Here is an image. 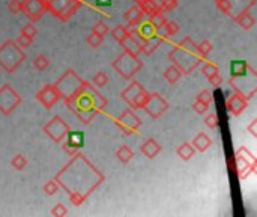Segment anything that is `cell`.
<instances>
[{"mask_svg":"<svg viewBox=\"0 0 257 217\" xmlns=\"http://www.w3.org/2000/svg\"><path fill=\"white\" fill-rule=\"evenodd\" d=\"M59 187H62L72 205L80 207L93 190H96L104 183V175L80 153L72 156V159L60 169L54 177Z\"/></svg>","mask_w":257,"mask_h":217,"instance_id":"6da1fadb","label":"cell"},{"mask_svg":"<svg viewBox=\"0 0 257 217\" xmlns=\"http://www.w3.org/2000/svg\"><path fill=\"white\" fill-rule=\"evenodd\" d=\"M65 104L71 113L81 121V124L89 125L93 118L107 107L108 101L104 95H101L93 83L83 80L80 88L72 95L65 98Z\"/></svg>","mask_w":257,"mask_h":217,"instance_id":"7a4b0ae2","label":"cell"},{"mask_svg":"<svg viewBox=\"0 0 257 217\" xmlns=\"http://www.w3.org/2000/svg\"><path fill=\"white\" fill-rule=\"evenodd\" d=\"M169 60L179 68L182 76H190L206 59L200 54L197 44L190 36H185L176 45H173V50L169 53Z\"/></svg>","mask_w":257,"mask_h":217,"instance_id":"3957f363","label":"cell"},{"mask_svg":"<svg viewBox=\"0 0 257 217\" xmlns=\"http://www.w3.org/2000/svg\"><path fill=\"white\" fill-rule=\"evenodd\" d=\"M24 60L26 53L14 39H6L0 45V68L6 74H14Z\"/></svg>","mask_w":257,"mask_h":217,"instance_id":"277c9868","label":"cell"},{"mask_svg":"<svg viewBox=\"0 0 257 217\" xmlns=\"http://www.w3.org/2000/svg\"><path fill=\"white\" fill-rule=\"evenodd\" d=\"M111 68L123 79L131 80L142 68H143V60L139 56H134L131 53L123 51L120 56H117L111 62Z\"/></svg>","mask_w":257,"mask_h":217,"instance_id":"5b68a950","label":"cell"},{"mask_svg":"<svg viewBox=\"0 0 257 217\" xmlns=\"http://www.w3.org/2000/svg\"><path fill=\"white\" fill-rule=\"evenodd\" d=\"M229 85L235 89V92L241 94L245 100L254 98L257 94V71L250 66V69L239 76V77H230Z\"/></svg>","mask_w":257,"mask_h":217,"instance_id":"8992f818","label":"cell"},{"mask_svg":"<svg viewBox=\"0 0 257 217\" xmlns=\"http://www.w3.org/2000/svg\"><path fill=\"white\" fill-rule=\"evenodd\" d=\"M45 8L60 21H68L81 6L83 0H44Z\"/></svg>","mask_w":257,"mask_h":217,"instance_id":"52a82bcc","label":"cell"},{"mask_svg":"<svg viewBox=\"0 0 257 217\" xmlns=\"http://www.w3.org/2000/svg\"><path fill=\"white\" fill-rule=\"evenodd\" d=\"M149 94H151V92L146 91L145 86H142L139 82L133 80V82L130 83V86H126V88L122 91L120 98H122L125 103H128L130 107H131L133 110H143V107H145V104H146V101H148V98H149Z\"/></svg>","mask_w":257,"mask_h":217,"instance_id":"ba28073f","label":"cell"},{"mask_svg":"<svg viewBox=\"0 0 257 217\" xmlns=\"http://www.w3.org/2000/svg\"><path fill=\"white\" fill-rule=\"evenodd\" d=\"M83 83V79L74 71V69H66L59 79H57V82L54 83V88L57 89V92H59V95H60V98H68L69 95H72L78 88H80V85Z\"/></svg>","mask_w":257,"mask_h":217,"instance_id":"9c48e42d","label":"cell"},{"mask_svg":"<svg viewBox=\"0 0 257 217\" xmlns=\"http://www.w3.org/2000/svg\"><path fill=\"white\" fill-rule=\"evenodd\" d=\"M23 98L21 95L9 85L5 83L3 86H0V113L5 116L12 115V112L21 104Z\"/></svg>","mask_w":257,"mask_h":217,"instance_id":"30bf717a","label":"cell"},{"mask_svg":"<svg viewBox=\"0 0 257 217\" xmlns=\"http://www.w3.org/2000/svg\"><path fill=\"white\" fill-rule=\"evenodd\" d=\"M71 130L69 124L65 122V119L59 115L53 116L44 127H42V131L44 134H47L54 143H60L63 142V139L66 137L68 131Z\"/></svg>","mask_w":257,"mask_h":217,"instance_id":"8fae6325","label":"cell"},{"mask_svg":"<svg viewBox=\"0 0 257 217\" xmlns=\"http://www.w3.org/2000/svg\"><path fill=\"white\" fill-rule=\"evenodd\" d=\"M116 127L120 130V133L123 136H131L134 133L139 131L140 125H142V119L140 116H137L134 113V110L130 107V109H125L117 118H116Z\"/></svg>","mask_w":257,"mask_h":217,"instance_id":"7c38bea8","label":"cell"},{"mask_svg":"<svg viewBox=\"0 0 257 217\" xmlns=\"http://www.w3.org/2000/svg\"><path fill=\"white\" fill-rule=\"evenodd\" d=\"M235 157H236V162H238L236 174H238L239 180H245V178H248V175L256 174V159H254V156L248 150L239 148L236 151Z\"/></svg>","mask_w":257,"mask_h":217,"instance_id":"4fadbf2b","label":"cell"},{"mask_svg":"<svg viewBox=\"0 0 257 217\" xmlns=\"http://www.w3.org/2000/svg\"><path fill=\"white\" fill-rule=\"evenodd\" d=\"M143 110L152 118V119H160L167 110H169V103L167 100L160 94V92H151L149 98L143 107Z\"/></svg>","mask_w":257,"mask_h":217,"instance_id":"5bb4252c","label":"cell"},{"mask_svg":"<svg viewBox=\"0 0 257 217\" xmlns=\"http://www.w3.org/2000/svg\"><path fill=\"white\" fill-rule=\"evenodd\" d=\"M254 5L256 0H217V8L229 17H235L244 9H251Z\"/></svg>","mask_w":257,"mask_h":217,"instance_id":"9a60e30c","label":"cell"},{"mask_svg":"<svg viewBox=\"0 0 257 217\" xmlns=\"http://www.w3.org/2000/svg\"><path fill=\"white\" fill-rule=\"evenodd\" d=\"M23 2V14L32 21H39L47 12L44 0H21Z\"/></svg>","mask_w":257,"mask_h":217,"instance_id":"2e32d148","label":"cell"},{"mask_svg":"<svg viewBox=\"0 0 257 217\" xmlns=\"http://www.w3.org/2000/svg\"><path fill=\"white\" fill-rule=\"evenodd\" d=\"M63 151L68 156H75L84 145V133L83 131H75V130H69L66 137L63 139Z\"/></svg>","mask_w":257,"mask_h":217,"instance_id":"e0dca14e","label":"cell"},{"mask_svg":"<svg viewBox=\"0 0 257 217\" xmlns=\"http://www.w3.org/2000/svg\"><path fill=\"white\" fill-rule=\"evenodd\" d=\"M36 100L38 103H41V106L47 110L53 109V106H56V103L60 100V95L57 92V89L54 88V85H45L38 94H36Z\"/></svg>","mask_w":257,"mask_h":217,"instance_id":"ac0fdd59","label":"cell"},{"mask_svg":"<svg viewBox=\"0 0 257 217\" xmlns=\"http://www.w3.org/2000/svg\"><path fill=\"white\" fill-rule=\"evenodd\" d=\"M131 32H133L142 42H145V41L151 39L152 36H155L157 33H160V32L154 27V24L151 23L149 17H145L136 27H131Z\"/></svg>","mask_w":257,"mask_h":217,"instance_id":"d6986e66","label":"cell"},{"mask_svg":"<svg viewBox=\"0 0 257 217\" xmlns=\"http://www.w3.org/2000/svg\"><path fill=\"white\" fill-rule=\"evenodd\" d=\"M248 107V100H245L241 94L235 92L227 101H226V109L232 116H239L245 109Z\"/></svg>","mask_w":257,"mask_h":217,"instance_id":"ffe728a7","label":"cell"},{"mask_svg":"<svg viewBox=\"0 0 257 217\" xmlns=\"http://www.w3.org/2000/svg\"><path fill=\"white\" fill-rule=\"evenodd\" d=\"M120 45H122L123 51H126V53H131V54H134V56L142 54V45H143V42H142L131 30H130L128 36L120 42Z\"/></svg>","mask_w":257,"mask_h":217,"instance_id":"44dd1931","label":"cell"},{"mask_svg":"<svg viewBox=\"0 0 257 217\" xmlns=\"http://www.w3.org/2000/svg\"><path fill=\"white\" fill-rule=\"evenodd\" d=\"M140 151H142V154H143L146 159L154 160V159H155V157L163 151V147L157 142V139H155V137H149V139H146V140L143 142V145H142Z\"/></svg>","mask_w":257,"mask_h":217,"instance_id":"7402d4cb","label":"cell"},{"mask_svg":"<svg viewBox=\"0 0 257 217\" xmlns=\"http://www.w3.org/2000/svg\"><path fill=\"white\" fill-rule=\"evenodd\" d=\"M146 15L143 14V11L140 9V6L139 5H134V6H131L125 14H123V20L126 21V24H128V27H136L143 18H145Z\"/></svg>","mask_w":257,"mask_h":217,"instance_id":"603a6c76","label":"cell"},{"mask_svg":"<svg viewBox=\"0 0 257 217\" xmlns=\"http://www.w3.org/2000/svg\"><path fill=\"white\" fill-rule=\"evenodd\" d=\"M232 20L235 23H238L244 30H250L254 24H256V18L254 15L250 12V9H244L239 14H236L235 17H232Z\"/></svg>","mask_w":257,"mask_h":217,"instance_id":"cb8c5ba5","label":"cell"},{"mask_svg":"<svg viewBox=\"0 0 257 217\" xmlns=\"http://www.w3.org/2000/svg\"><path fill=\"white\" fill-rule=\"evenodd\" d=\"M191 145L194 147V150L196 151H199V153H205V151H208L211 147H212V139L206 134V133H199L194 139H193V142H191Z\"/></svg>","mask_w":257,"mask_h":217,"instance_id":"d4e9b609","label":"cell"},{"mask_svg":"<svg viewBox=\"0 0 257 217\" xmlns=\"http://www.w3.org/2000/svg\"><path fill=\"white\" fill-rule=\"evenodd\" d=\"M163 41H164V36H163L161 33H157L155 36H152L151 39H148V41L143 42V45H142V53L146 54V56L152 54V53L163 44Z\"/></svg>","mask_w":257,"mask_h":217,"instance_id":"484cf974","label":"cell"},{"mask_svg":"<svg viewBox=\"0 0 257 217\" xmlns=\"http://www.w3.org/2000/svg\"><path fill=\"white\" fill-rule=\"evenodd\" d=\"M250 63L245 60H232L230 63V77H239L250 69Z\"/></svg>","mask_w":257,"mask_h":217,"instance_id":"4316f807","label":"cell"},{"mask_svg":"<svg viewBox=\"0 0 257 217\" xmlns=\"http://www.w3.org/2000/svg\"><path fill=\"white\" fill-rule=\"evenodd\" d=\"M176 154H178V157H179L181 160L188 162V160H191V159L194 157L196 150H194V147H193L191 143L185 142V143H182V145H179V147L176 148Z\"/></svg>","mask_w":257,"mask_h":217,"instance_id":"83f0119b","label":"cell"},{"mask_svg":"<svg viewBox=\"0 0 257 217\" xmlns=\"http://www.w3.org/2000/svg\"><path fill=\"white\" fill-rule=\"evenodd\" d=\"M134 157V151L128 147V145H122L117 148L116 151V159L122 163V165H128Z\"/></svg>","mask_w":257,"mask_h":217,"instance_id":"f1b7e54d","label":"cell"},{"mask_svg":"<svg viewBox=\"0 0 257 217\" xmlns=\"http://www.w3.org/2000/svg\"><path fill=\"white\" fill-rule=\"evenodd\" d=\"M163 77L170 83V85H175L176 82H179L181 80V77H182V73L179 71V68L178 66H175L173 63L169 66V68H166L164 69V73H163Z\"/></svg>","mask_w":257,"mask_h":217,"instance_id":"f546056e","label":"cell"},{"mask_svg":"<svg viewBox=\"0 0 257 217\" xmlns=\"http://www.w3.org/2000/svg\"><path fill=\"white\" fill-rule=\"evenodd\" d=\"M128 33H130V27H128V26H122V24H117L113 30H110L111 38H113L114 41H117L119 44L128 36Z\"/></svg>","mask_w":257,"mask_h":217,"instance_id":"4dcf8cb0","label":"cell"},{"mask_svg":"<svg viewBox=\"0 0 257 217\" xmlns=\"http://www.w3.org/2000/svg\"><path fill=\"white\" fill-rule=\"evenodd\" d=\"M149 20H151V23L154 24V27L158 32H161L163 27H164V24L167 23V18H166L164 12H155V14H152V15H149Z\"/></svg>","mask_w":257,"mask_h":217,"instance_id":"1f68e13d","label":"cell"},{"mask_svg":"<svg viewBox=\"0 0 257 217\" xmlns=\"http://www.w3.org/2000/svg\"><path fill=\"white\" fill-rule=\"evenodd\" d=\"M33 66L38 69V71H44L50 66V59L45 56V54H38L35 59H33Z\"/></svg>","mask_w":257,"mask_h":217,"instance_id":"d6a6232c","label":"cell"},{"mask_svg":"<svg viewBox=\"0 0 257 217\" xmlns=\"http://www.w3.org/2000/svg\"><path fill=\"white\" fill-rule=\"evenodd\" d=\"M11 165H12V168H14L15 171H24L26 166L29 165V162H27V159H26L23 154H17V156L11 160Z\"/></svg>","mask_w":257,"mask_h":217,"instance_id":"836d02e7","label":"cell"},{"mask_svg":"<svg viewBox=\"0 0 257 217\" xmlns=\"http://www.w3.org/2000/svg\"><path fill=\"white\" fill-rule=\"evenodd\" d=\"M220 71V66L217 65V63H214V62H211V60H205V65L202 66V74L208 79L209 76H212V74H215V73H218Z\"/></svg>","mask_w":257,"mask_h":217,"instance_id":"e575fe53","label":"cell"},{"mask_svg":"<svg viewBox=\"0 0 257 217\" xmlns=\"http://www.w3.org/2000/svg\"><path fill=\"white\" fill-rule=\"evenodd\" d=\"M92 83H93L98 89H101V88L107 86V83H108V76H107L104 71H98V73L93 76Z\"/></svg>","mask_w":257,"mask_h":217,"instance_id":"d590c367","label":"cell"},{"mask_svg":"<svg viewBox=\"0 0 257 217\" xmlns=\"http://www.w3.org/2000/svg\"><path fill=\"white\" fill-rule=\"evenodd\" d=\"M102 41H104V36H101V35H98V33H95V32H90L89 36H87V39H86V42H87V45H89L90 48H98V47H101Z\"/></svg>","mask_w":257,"mask_h":217,"instance_id":"8d00e7d4","label":"cell"},{"mask_svg":"<svg viewBox=\"0 0 257 217\" xmlns=\"http://www.w3.org/2000/svg\"><path fill=\"white\" fill-rule=\"evenodd\" d=\"M164 30V36L166 38H170V36H175L178 32H179V24L176 21H167L163 27Z\"/></svg>","mask_w":257,"mask_h":217,"instance_id":"74e56055","label":"cell"},{"mask_svg":"<svg viewBox=\"0 0 257 217\" xmlns=\"http://www.w3.org/2000/svg\"><path fill=\"white\" fill-rule=\"evenodd\" d=\"M57 190H59V184H57V181H56V180H48V181L42 186V192H44L47 196H53V195H56V193H57Z\"/></svg>","mask_w":257,"mask_h":217,"instance_id":"f35d334b","label":"cell"},{"mask_svg":"<svg viewBox=\"0 0 257 217\" xmlns=\"http://www.w3.org/2000/svg\"><path fill=\"white\" fill-rule=\"evenodd\" d=\"M196 100L200 101V103H203V104H206V106H209V104H212V101H214V94H212L209 89H203V91L196 97Z\"/></svg>","mask_w":257,"mask_h":217,"instance_id":"ab89813d","label":"cell"},{"mask_svg":"<svg viewBox=\"0 0 257 217\" xmlns=\"http://www.w3.org/2000/svg\"><path fill=\"white\" fill-rule=\"evenodd\" d=\"M197 48H199L200 54H202L205 59H208V56H209V53H211V50H212V44H211L208 39H203L202 42L197 44Z\"/></svg>","mask_w":257,"mask_h":217,"instance_id":"60d3db41","label":"cell"},{"mask_svg":"<svg viewBox=\"0 0 257 217\" xmlns=\"http://www.w3.org/2000/svg\"><path fill=\"white\" fill-rule=\"evenodd\" d=\"M8 11L14 15L17 14H23V2L21 0H11L8 3Z\"/></svg>","mask_w":257,"mask_h":217,"instance_id":"b9f144b4","label":"cell"},{"mask_svg":"<svg viewBox=\"0 0 257 217\" xmlns=\"http://www.w3.org/2000/svg\"><path fill=\"white\" fill-rule=\"evenodd\" d=\"M36 33H38V29H36V26H35L33 23H27L26 26L21 27V35H24V36L35 38Z\"/></svg>","mask_w":257,"mask_h":217,"instance_id":"7bdbcfd3","label":"cell"},{"mask_svg":"<svg viewBox=\"0 0 257 217\" xmlns=\"http://www.w3.org/2000/svg\"><path fill=\"white\" fill-rule=\"evenodd\" d=\"M205 125L211 130H215L218 127V116L215 113H208L205 116Z\"/></svg>","mask_w":257,"mask_h":217,"instance_id":"ee69618b","label":"cell"},{"mask_svg":"<svg viewBox=\"0 0 257 217\" xmlns=\"http://www.w3.org/2000/svg\"><path fill=\"white\" fill-rule=\"evenodd\" d=\"M92 32H95V33H98V35H101V36H105V35L110 32V29H108V26H107L104 21H98V23L92 27Z\"/></svg>","mask_w":257,"mask_h":217,"instance_id":"f6af8a7d","label":"cell"},{"mask_svg":"<svg viewBox=\"0 0 257 217\" xmlns=\"http://www.w3.org/2000/svg\"><path fill=\"white\" fill-rule=\"evenodd\" d=\"M161 2V8L164 12H170L175 11L179 5V0H160Z\"/></svg>","mask_w":257,"mask_h":217,"instance_id":"bcb514c9","label":"cell"},{"mask_svg":"<svg viewBox=\"0 0 257 217\" xmlns=\"http://www.w3.org/2000/svg\"><path fill=\"white\" fill-rule=\"evenodd\" d=\"M23 50H26V48H29L32 44H33V38H29V36H24V35H21L20 33V36L17 38V41H15Z\"/></svg>","mask_w":257,"mask_h":217,"instance_id":"7dc6e473","label":"cell"},{"mask_svg":"<svg viewBox=\"0 0 257 217\" xmlns=\"http://www.w3.org/2000/svg\"><path fill=\"white\" fill-rule=\"evenodd\" d=\"M208 82H209V85H211V86H214V88H220V86L223 85V76H221V74H220V71H218V73H215V74L209 76V77H208Z\"/></svg>","mask_w":257,"mask_h":217,"instance_id":"c3c4849f","label":"cell"},{"mask_svg":"<svg viewBox=\"0 0 257 217\" xmlns=\"http://www.w3.org/2000/svg\"><path fill=\"white\" fill-rule=\"evenodd\" d=\"M68 214V210H66V207L63 205V204H56L54 207H53V210H51V216L54 217H63Z\"/></svg>","mask_w":257,"mask_h":217,"instance_id":"681fc988","label":"cell"},{"mask_svg":"<svg viewBox=\"0 0 257 217\" xmlns=\"http://www.w3.org/2000/svg\"><path fill=\"white\" fill-rule=\"evenodd\" d=\"M208 109H209V106H206V104H203V103H200V101H194L193 103V110L197 113V115H203V113H206L208 112Z\"/></svg>","mask_w":257,"mask_h":217,"instance_id":"f907efd6","label":"cell"},{"mask_svg":"<svg viewBox=\"0 0 257 217\" xmlns=\"http://www.w3.org/2000/svg\"><path fill=\"white\" fill-rule=\"evenodd\" d=\"M256 124H257V121H256V119H254V121L251 122V125H250V127H247V130H248V131H251V134H253L254 137H256V136H257L256 130H254V127H256Z\"/></svg>","mask_w":257,"mask_h":217,"instance_id":"816d5d0a","label":"cell"},{"mask_svg":"<svg viewBox=\"0 0 257 217\" xmlns=\"http://www.w3.org/2000/svg\"><path fill=\"white\" fill-rule=\"evenodd\" d=\"M111 0H96V6H110Z\"/></svg>","mask_w":257,"mask_h":217,"instance_id":"f5cc1de1","label":"cell"},{"mask_svg":"<svg viewBox=\"0 0 257 217\" xmlns=\"http://www.w3.org/2000/svg\"><path fill=\"white\" fill-rule=\"evenodd\" d=\"M133 2H136L137 5H142V3H143V2H146V0H133Z\"/></svg>","mask_w":257,"mask_h":217,"instance_id":"db71d44e","label":"cell"}]
</instances>
